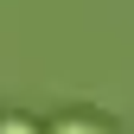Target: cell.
I'll return each instance as SVG.
<instances>
[{"mask_svg":"<svg viewBox=\"0 0 134 134\" xmlns=\"http://www.w3.org/2000/svg\"><path fill=\"white\" fill-rule=\"evenodd\" d=\"M0 134H45L32 115H0Z\"/></svg>","mask_w":134,"mask_h":134,"instance_id":"obj_2","label":"cell"},{"mask_svg":"<svg viewBox=\"0 0 134 134\" xmlns=\"http://www.w3.org/2000/svg\"><path fill=\"white\" fill-rule=\"evenodd\" d=\"M45 134H115V128L102 121V115H58Z\"/></svg>","mask_w":134,"mask_h":134,"instance_id":"obj_1","label":"cell"}]
</instances>
